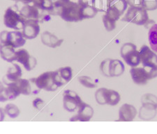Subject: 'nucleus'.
Instances as JSON below:
<instances>
[{"instance_id":"1","label":"nucleus","mask_w":157,"mask_h":134,"mask_svg":"<svg viewBox=\"0 0 157 134\" xmlns=\"http://www.w3.org/2000/svg\"><path fill=\"white\" fill-rule=\"evenodd\" d=\"M54 9L50 12H55V15L59 16L68 22H78L82 20L81 16V6L79 4L69 0H55Z\"/></svg>"},{"instance_id":"2","label":"nucleus","mask_w":157,"mask_h":134,"mask_svg":"<svg viewBox=\"0 0 157 134\" xmlns=\"http://www.w3.org/2000/svg\"><path fill=\"white\" fill-rule=\"evenodd\" d=\"M32 81L36 83L39 89L47 91L56 90L64 83L58 72H45L34 80L32 79Z\"/></svg>"},{"instance_id":"3","label":"nucleus","mask_w":157,"mask_h":134,"mask_svg":"<svg viewBox=\"0 0 157 134\" xmlns=\"http://www.w3.org/2000/svg\"><path fill=\"white\" fill-rule=\"evenodd\" d=\"M26 20L20 13L17 12V9L14 6L9 7L4 14V24L11 29H22Z\"/></svg>"},{"instance_id":"4","label":"nucleus","mask_w":157,"mask_h":134,"mask_svg":"<svg viewBox=\"0 0 157 134\" xmlns=\"http://www.w3.org/2000/svg\"><path fill=\"white\" fill-rule=\"evenodd\" d=\"M122 20L142 25L145 24L148 20V15L144 7L131 6Z\"/></svg>"},{"instance_id":"5","label":"nucleus","mask_w":157,"mask_h":134,"mask_svg":"<svg viewBox=\"0 0 157 134\" xmlns=\"http://www.w3.org/2000/svg\"><path fill=\"white\" fill-rule=\"evenodd\" d=\"M140 62L148 71L157 76V56L149 48L143 45L140 52Z\"/></svg>"},{"instance_id":"6","label":"nucleus","mask_w":157,"mask_h":134,"mask_svg":"<svg viewBox=\"0 0 157 134\" xmlns=\"http://www.w3.org/2000/svg\"><path fill=\"white\" fill-rule=\"evenodd\" d=\"M121 57L128 65L136 67L140 63V52L136 50V46L132 43H126L121 49Z\"/></svg>"},{"instance_id":"7","label":"nucleus","mask_w":157,"mask_h":134,"mask_svg":"<svg viewBox=\"0 0 157 134\" xmlns=\"http://www.w3.org/2000/svg\"><path fill=\"white\" fill-rule=\"evenodd\" d=\"M22 33L20 31H2L1 34V42L2 45H8L13 48L23 46L25 40Z\"/></svg>"},{"instance_id":"8","label":"nucleus","mask_w":157,"mask_h":134,"mask_svg":"<svg viewBox=\"0 0 157 134\" xmlns=\"http://www.w3.org/2000/svg\"><path fill=\"white\" fill-rule=\"evenodd\" d=\"M96 99L100 104L107 103L110 106H115L120 102V96L116 91L101 88L96 92Z\"/></svg>"},{"instance_id":"9","label":"nucleus","mask_w":157,"mask_h":134,"mask_svg":"<svg viewBox=\"0 0 157 134\" xmlns=\"http://www.w3.org/2000/svg\"><path fill=\"white\" fill-rule=\"evenodd\" d=\"M101 70L103 74L109 77L120 76L124 71V65L119 60L108 59L101 63Z\"/></svg>"},{"instance_id":"10","label":"nucleus","mask_w":157,"mask_h":134,"mask_svg":"<svg viewBox=\"0 0 157 134\" xmlns=\"http://www.w3.org/2000/svg\"><path fill=\"white\" fill-rule=\"evenodd\" d=\"M131 74L133 81L138 85L146 84L148 80L156 77L152 72L148 71L145 67H133L131 70Z\"/></svg>"},{"instance_id":"11","label":"nucleus","mask_w":157,"mask_h":134,"mask_svg":"<svg viewBox=\"0 0 157 134\" xmlns=\"http://www.w3.org/2000/svg\"><path fill=\"white\" fill-rule=\"evenodd\" d=\"M82 100L76 93L66 90L64 93V107L69 112H74L82 104Z\"/></svg>"},{"instance_id":"12","label":"nucleus","mask_w":157,"mask_h":134,"mask_svg":"<svg viewBox=\"0 0 157 134\" xmlns=\"http://www.w3.org/2000/svg\"><path fill=\"white\" fill-rule=\"evenodd\" d=\"M22 30V35L27 39L32 40L35 38L40 31L39 22L36 20H27Z\"/></svg>"},{"instance_id":"13","label":"nucleus","mask_w":157,"mask_h":134,"mask_svg":"<svg viewBox=\"0 0 157 134\" xmlns=\"http://www.w3.org/2000/svg\"><path fill=\"white\" fill-rule=\"evenodd\" d=\"M16 60L22 63L27 70H31L36 65V60L30 56L27 50L20 49L16 52Z\"/></svg>"},{"instance_id":"14","label":"nucleus","mask_w":157,"mask_h":134,"mask_svg":"<svg viewBox=\"0 0 157 134\" xmlns=\"http://www.w3.org/2000/svg\"><path fill=\"white\" fill-rule=\"evenodd\" d=\"M93 109L90 105L82 103L78 108V115L71 119V121H89L93 115Z\"/></svg>"},{"instance_id":"15","label":"nucleus","mask_w":157,"mask_h":134,"mask_svg":"<svg viewBox=\"0 0 157 134\" xmlns=\"http://www.w3.org/2000/svg\"><path fill=\"white\" fill-rule=\"evenodd\" d=\"M136 115V109L133 106L124 104L123 105L120 110V120L131 121Z\"/></svg>"},{"instance_id":"16","label":"nucleus","mask_w":157,"mask_h":134,"mask_svg":"<svg viewBox=\"0 0 157 134\" xmlns=\"http://www.w3.org/2000/svg\"><path fill=\"white\" fill-rule=\"evenodd\" d=\"M20 13L25 19H33L37 20L39 17V9L34 5V6L26 5L20 10Z\"/></svg>"},{"instance_id":"17","label":"nucleus","mask_w":157,"mask_h":134,"mask_svg":"<svg viewBox=\"0 0 157 134\" xmlns=\"http://www.w3.org/2000/svg\"><path fill=\"white\" fill-rule=\"evenodd\" d=\"M1 55L2 59L7 62L12 63L13 60H16V52H15L13 47L11 46L2 45L1 47Z\"/></svg>"},{"instance_id":"18","label":"nucleus","mask_w":157,"mask_h":134,"mask_svg":"<svg viewBox=\"0 0 157 134\" xmlns=\"http://www.w3.org/2000/svg\"><path fill=\"white\" fill-rule=\"evenodd\" d=\"M42 41L47 46L56 47L59 46L63 42V40H58L57 38L53 34L49 32H44L42 35Z\"/></svg>"},{"instance_id":"19","label":"nucleus","mask_w":157,"mask_h":134,"mask_svg":"<svg viewBox=\"0 0 157 134\" xmlns=\"http://www.w3.org/2000/svg\"><path fill=\"white\" fill-rule=\"evenodd\" d=\"M22 74L21 69L18 65L13 64V67H10L6 75V79L11 82H16L20 79Z\"/></svg>"},{"instance_id":"20","label":"nucleus","mask_w":157,"mask_h":134,"mask_svg":"<svg viewBox=\"0 0 157 134\" xmlns=\"http://www.w3.org/2000/svg\"><path fill=\"white\" fill-rule=\"evenodd\" d=\"M149 42L152 50L157 52V24H154L149 31Z\"/></svg>"},{"instance_id":"21","label":"nucleus","mask_w":157,"mask_h":134,"mask_svg":"<svg viewBox=\"0 0 157 134\" xmlns=\"http://www.w3.org/2000/svg\"><path fill=\"white\" fill-rule=\"evenodd\" d=\"M33 3L38 9L49 11L50 13L54 9V5L52 0H34Z\"/></svg>"},{"instance_id":"22","label":"nucleus","mask_w":157,"mask_h":134,"mask_svg":"<svg viewBox=\"0 0 157 134\" xmlns=\"http://www.w3.org/2000/svg\"><path fill=\"white\" fill-rule=\"evenodd\" d=\"M98 11V10L94 6H81V16H82V19L92 18L97 15Z\"/></svg>"},{"instance_id":"23","label":"nucleus","mask_w":157,"mask_h":134,"mask_svg":"<svg viewBox=\"0 0 157 134\" xmlns=\"http://www.w3.org/2000/svg\"><path fill=\"white\" fill-rule=\"evenodd\" d=\"M16 83L22 94L28 95L31 93L32 90L29 81L26 79H19L16 81Z\"/></svg>"},{"instance_id":"24","label":"nucleus","mask_w":157,"mask_h":134,"mask_svg":"<svg viewBox=\"0 0 157 134\" xmlns=\"http://www.w3.org/2000/svg\"><path fill=\"white\" fill-rule=\"evenodd\" d=\"M58 73L62 79L64 80L66 82L69 81L72 77V70L70 67H62L58 70Z\"/></svg>"},{"instance_id":"25","label":"nucleus","mask_w":157,"mask_h":134,"mask_svg":"<svg viewBox=\"0 0 157 134\" xmlns=\"http://www.w3.org/2000/svg\"><path fill=\"white\" fill-rule=\"evenodd\" d=\"M5 111L11 118H16L19 115V109L16 105L8 104L5 108Z\"/></svg>"},{"instance_id":"26","label":"nucleus","mask_w":157,"mask_h":134,"mask_svg":"<svg viewBox=\"0 0 157 134\" xmlns=\"http://www.w3.org/2000/svg\"><path fill=\"white\" fill-rule=\"evenodd\" d=\"M103 22H104V25L105 27L106 30L108 31H112L115 27V21H114L113 20L110 19V17H108L106 15L103 16Z\"/></svg>"},{"instance_id":"27","label":"nucleus","mask_w":157,"mask_h":134,"mask_svg":"<svg viewBox=\"0 0 157 134\" xmlns=\"http://www.w3.org/2000/svg\"><path fill=\"white\" fill-rule=\"evenodd\" d=\"M79 81L83 85H85V86L87 88H94L97 86V85L93 83L92 80L91 79V78L90 77H81L79 78Z\"/></svg>"},{"instance_id":"28","label":"nucleus","mask_w":157,"mask_h":134,"mask_svg":"<svg viewBox=\"0 0 157 134\" xmlns=\"http://www.w3.org/2000/svg\"><path fill=\"white\" fill-rule=\"evenodd\" d=\"M78 4L81 6H95L96 4V0H78Z\"/></svg>"},{"instance_id":"29","label":"nucleus","mask_w":157,"mask_h":134,"mask_svg":"<svg viewBox=\"0 0 157 134\" xmlns=\"http://www.w3.org/2000/svg\"><path fill=\"white\" fill-rule=\"evenodd\" d=\"M43 103H44V102H43L42 100H40V99H36V100L34 101V103H33V104H34V107L35 108H39V107L41 104H43Z\"/></svg>"},{"instance_id":"30","label":"nucleus","mask_w":157,"mask_h":134,"mask_svg":"<svg viewBox=\"0 0 157 134\" xmlns=\"http://www.w3.org/2000/svg\"><path fill=\"white\" fill-rule=\"evenodd\" d=\"M16 1L22 2L25 4H29V3H31V2H34V0H16Z\"/></svg>"}]
</instances>
